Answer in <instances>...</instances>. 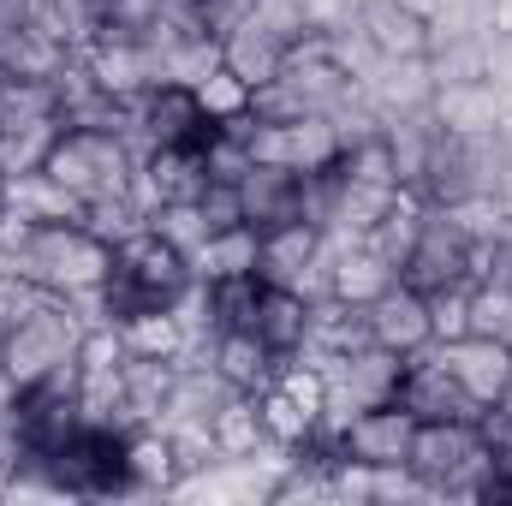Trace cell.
Wrapping results in <instances>:
<instances>
[{
  "instance_id": "6da1fadb",
  "label": "cell",
  "mask_w": 512,
  "mask_h": 506,
  "mask_svg": "<svg viewBox=\"0 0 512 506\" xmlns=\"http://www.w3.org/2000/svg\"><path fill=\"white\" fill-rule=\"evenodd\" d=\"M191 286H197L191 256L179 251L173 239H161L155 227H143V233H131L126 245H114V274L96 292V316L102 322H120L131 310H149V304H179Z\"/></svg>"
},
{
  "instance_id": "7a4b0ae2",
  "label": "cell",
  "mask_w": 512,
  "mask_h": 506,
  "mask_svg": "<svg viewBox=\"0 0 512 506\" xmlns=\"http://www.w3.org/2000/svg\"><path fill=\"white\" fill-rule=\"evenodd\" d=\"M18 268H30L48 292L72 298L84 316H96V292H102L108 274H114V245L96 239L84 221H42Z\"/></svg>"
},
{
  "instance_id": "3957f363",
  "label": "cell",
  "mask_w": 512,
  "mask_h": 506,
  "mask_svg": "<svg viewBox=\"0 0 512 506\" xmlns=\"http://www.w3.org/2000/svg\"><path fill=\"white\" fill-rule=\"evenodd\" d=\"M42 173L54 185H66L78 203H96V197H114V191L137 185V143L120 131L60 126L48 155H42Z\"/></svg>"
},
{
  "instance_id": "277c9868",
  "label": "cell",
  "mask_w": 512,
  "mask_h": 506,
  "mask_svg": "<svg viewBox=\"0 0 512 506\" xmlns=\"http://www.w3.org/2000/svg\"><path fill=\"white\" fill-rule=\"evenodd\" d=\"M84 328H90V316H84L72 298L54 292L48 304H36V310L0 340V376H6V387L18 393V387H36V381L72 370V364H78Z\"/></svg>"
},
{
  "instance_id": "5b68a950",
  "label": "cell",
  "mask_w": 512,
  "mask_h": 506,
  "mask_svg": "<svg viewBox=\"0 0 512 506\" xmlns=\"http://www.w3.org/2000/svg\"><path fill=\"white\" fill-rule=\"evenodd\" d=\"M251 161L286 167V173H334L346 155V131L334 114H298V120H262L251 114Z\"/></svg>"
},
{
  "instance_id": "8992f818",
  "label": "cell",
  "mask_w": 512,
  "mask_h": 506,
  "mask_svg": "<svg viewBox=\"0 0 512 506\" xmlns=\"http://www.w3.org/2000/svg\"><path fill=\"white\" fill-rule=\"evenodd\" d=\"M262 245H256V274L274 280V286H298V292H322V262H328V227L292 215V221H274V227H256Z\"/></svg>"
},
{
  "instance_id": "52a82bcc",
  "label": "cell",
  "mask_w": 512,
  "mask_h": 506,
  "mask_svg": "<svg viewBox=\"0 0 512 506\" xmlns=\"http://www.w3.org/2000/svg\"><path fill=\"white\" fill-rule=\"evenodd\" d=\"M346 30L358 36L370 60H429L435 48V24L411 0H358Z\"/></svg>"
},
{
  "instance_id": "ba28073f",
  "label": "cell",
  "mask_w": 512,
  "mask_h": 506,
  "mask_svg": "<svg viewBox=\"0 0 512 506\" xmlns=\"http://www.w3.org/2000/svg\"><path fill=\"white\" fill-rule=\"evenodd\" d=\"M411 435H417V417L399 405V399H382V405H364L340 423V459L364 465V471H405L411 459Z\"/></svg>"
},
{
  "instance_id": "9c48e42d",
  "label": "cell",
  "mask_w": 512,
  "mask_h": 506,
  "mask_svg": "<svg viewBox=\"0 0 512 506\" xmlns=\"http://www.w3.org/2000/svg\"><path fill=\"white\" fill-rule=\"evenodd\" d=\"M399 280L417 286V292H435V286H471V233L447 215V209H429L423 233L411 256L399 262Z\"/></svg>"
},
{
  "instance_id": "30bf717a",
  "label": "cell",
  "mask_w": 512,
  "mask_h": 506,
  "mask_svg": "<svg viewBox=\"0 0 512 506\" xmlns=\"http://www.w3.org/2000/svg\"><path fill=\"white\" fill-rule=\"evenodd\" d=\"M435 352H441L447 376L459 381V393L471 399L477 417L489 405H501V393L512 387V340H501V334H465V340H447Z\"/></svg>"
},
{
  "instance_id": "8fae6325",
  "label": "cell",
  "mask_w": 512,
  "mask_h": 506,
  "mask_svg": "<svg viewBox=\"0 0 512 506\" xmlns=\"http://www.w3.org/2000/svg\"><path fill=\"white\" fill-rule=\"evenodd\" d=\"M209 185V161H203V137L197 143H149L137 149V203L161 209V203H191Z\"/></svg>"
},
{
  "instance_id": "7c38bea8",
  "label": "cell",
  "mask_w": 512,
  "mask_h": 506,
  "mask_svg": "<svg viewBox=\"0 0 512 506\" xmlns=\"http://www.w3.org/2000/svg\"><path fill=\"white\" fill-rule=\"evenodd\" d=\"M203 131H209V114H203L197 90L179 84V78H155L131 102V137H137V149H149V143H197Z\"/></svg>"
},
{
  "instance_id": "4fadbf2b",
  "label": "cell",
  "mask_w": 512,
  "mask_h": 506,
  "mask_svg": "<svg viewBox=\"0 0 512 506\" xmlns=\"http://www.w3.org/2000/svg\"><path fill=\"white\" fill-rule=\"evenodd\" d=\"M370 346H382L393 358H417L435 346V322H429V292L393 280L382 298L370 304Z\"/></svg>"
},
{
  "instance_id": "5bb4252c",
  "label": "cell",
  "mask_w": 512,
  "mask_h": 506,
  "mask_svg": "<svg viewBox=\"0 0 512 506\" xmlns=\"http://www.w3.org/2000/svg\"><path fill=\"white\" fill-rule=\"evenodd\" d=\"M393 280H399V268L382 251H370L364 239H334L328 233V262H322V292L328 298H346V304L370 310Z\"/></svg>"
},
{
  "instance_id": "9a60e30c",
  "label": "cell",
  "mask_w": 512,
  "mask_h": 506,
  "mask_svg": "<svg viewBox=\"0 0 512 506\" xmlns=\"http://www.w3.org/2000/svg\"><path fill=\"white\" fill-rule=\"evenodd\" d=\"M126 489L131 495H179L185 459L167 423H131L126 429Z\"/></svg>"
},
{
  "instance_id": "2e32d148",
  "label": "cell",
  "mask_w": 512,
  "mask_h": 506,
  "mask_svg": "<svg viewBox=\"0 0 512 506\" xmlns=\"http://www.w3.org/2000/svg\"><path fill=\"white\" fill-rule=\"evenodd\" d=\"M507 114V96L495 78H471V84H435L429 96V120L453 137H495Z\"/></svg>"
},
{
  "instance_id": "e0dca14e",
  "label": "cell",
  "mask_w": 512,
  "mask_h": 506,
  "mask_svg": "<svg viewBox=\"0 0 512 506\" xmlns=\"http://www.w3.org/2000/svg\"><path fill=\"white\" fill-rule=\"evenodd\" d=\"M393 399H399L417 423H423V417H477V411H471V399L459 393V381L447 376V364H441V352H435V346H429V352H417V358H405Z\"/></svg>"
},
{
  "instance_id": "ac0fdd59",
  "label": "cell",
  "mask_w": 512,
  "mask_h": 506,
  "mask_svg": "<svg viewBox=\"0 0 512 506\" xmlns=\"http://www.w3.org/2000/svg\"><path fill=\"white\" fill-rule=\"evenodd\" d=\"M251 334L268 346V352H274V358H292V352H304V340H310V292L262 280V292H256V310H251Z\"/></svg>"
},
{
  "instance_id": "d6986e66",
  "label": "cell",
  "mask_w": 512,
  "mask_h": 506,
  "mask_svg": "<svg viewBox=\"0 0 512 506\" xmlns=\"http://www.w3.org/2000/svg\"><path fill=\"white\" fill-rule=\"evenodd\" d=\"M364 346H370V310L316 292V298H310V340H304V352L322 358V364H334V358H352V352H364Z\"/></svg>"
},
{
  "instance_id": "ffe728a7",
  "label": "cell",
  "mask_w": 512,
  "mask_h": 506,
  "mask_svg": "<svg viewBox=\"0 0 512 506\" xmlns=\"http://www.w3.org/2000/svg\"><path fill=\"white\" fill-rule=\"evenodd\" d=\"M209 441H215V453L227 459V465H245V459H274L280 447L268 441V429H262V411H256V393H227L215 411H209Z\"/></svg>"
},
{
  "instance_id": "44dd1931",
  "label": "cell",
  "mask_w": 512,
  "mask_h": 506,
  "mask_svg": "<svg viewBox=\"0 0 512 506\" xmlns=\"http://www.w3.org/2000/svg\"><path fill=\"white\" fill-rule=\"evenodd\" d=\"M221 66L239 72L251 90H262V84H274L280 66H286V36H274L256 12H245V18L221 36Z\"/></svg>"
},
{
  "instance_id": "7402d4cb",
  "label": "cell",
  "mask_w": 512,
  "mask_h": 506,
  "mask_svg": "<svg viewBox=\"0 0 512 506\" xmlns=\"http://www.w3.org/2000/svg\"><path fill=\"white\" fill-rule=\"evenodd\" d=\"M239 203H245V221L251 227L292 221V215H304V173H286V167L256 161L251 173L239 179Z\"/></svg>"
},
{
  "instance_id": "603a6c76",
  "label": "cell",
  "mask_w": 512,
  "mask_h": 506,
  "mask_svg": "<svg viewBox=\"0 0 512 506\" xmlns=\"http://www.w3.org/2000/svg\"><path fill=\"white\" fill-rule=\"evenodd\" d=\"M209 364L233 393H256V387H268L280 358L256 340L251 328H221V334H209Z\"/></svg>"
},
{
  "instance_id": "cb8c5ba5",
  "label": "cell",
  "mask_w": 512,
  "mask_h": 506,
  "mask_svg": "<svg viewBox=\"0 0 512 506\" xmlns=\"http://www.w3.org/2000/svg\"><path fill=\"white\" fill-rule=\"evenodd\" d=\"M173 376H179V364H167V358H131L126 364V429L131 423H167Z\"/></svg>"
},
{
  "instance_id": "d4e9b609",
  "label": "cell",
  "mask_w": 512,
  "mask_h": 506,
  "mask_svg": "<svg viewBox=\"0 0 512 506\" xmlns=\"http://www.w3.org/2000/svg\"><path fill=\"white\" fill-rule=\"evenodd\" d=\"M346 185H370V191H393L399 185V161H393V143H387V126L376 131H358L346 137V155L334 167Z\"/></svg>"
},
{
  "instance_id": "484cf974",
  "label": "cell",
  "mask_w": 512,
  "mask_h": 506,
  "mask_svg": "<svg viewBox=\"0 0 512 506\" xmlns=\"http://www.w3.org/2000/svg\"><path fill=\"white\" fill-rule=\"evenodd\" d=\"M256 245H262V233H256L251 221H239V227H227V233H209V245L191 251V268H197V280L256 274Z\"/></svg>"
},
{
  "instance_id": "4316f807",
  "label": "cell",
  "mask_w": 512,
  "mask_h": 506,
  "mask_svg": "<svg viewBox=\"0 0 512 506\" xmlns=\"http://www.w3.org/2000/svg\"><path fill=\"white\" fill-rule=\"evenodd\" d=\"M6 203H18V209L36 215V221H84V203H78L66 185H54L42 167H30V173H6Z\"/></svg>"
},
{
  "instance_id": "83f0119b",
  "label": "cell",
  "mask_w": 512,
  "mask_h": 506,
  "mask_svg": "<svg viewBox=\"0 0 512 506\" xmlns=\"http://www.w3.org/2000/svg\"><path fill=\"white\" fill-rule=\"evenodd\" d=\"M191 90H197L209 126H239V120H251L256 114V90L239 78V72H227V66H209Z\"/></svg>"
},
{
  "instance_id": "f1b7e54d",
  "label": "cell",
  "mask_w": 512,
  "mask_h": 506,
  "mask_svg": "<svg viewBox=\"0 0 512 506\" xmlns=\"http://www.w3.org/2000/svg\"><path fill=\"white\" fill-rule=\"evenodd\" d=\"M84 227H90L96 239H108V245H126L131 233L149 227V209L137 203V191H114V197L84 203Z\"/></svg>"
},
{
  "instance_id": "f546056e",
  "label": "cell",
  "mask_w": 512,
  "mask_h": 506,
  "mask_svg": "<svg viewBox=\"0 0 512 506\" xmlns=\"http://www.w3.org/2000/svg\"><path fill=\"white\" fill-rule=\"evenodd\" d=\"M48 298H54V292H48V286H42L30 268H18V262H0V340H6V334H12V328L30 316V310H36V304H48Z\"/></svg>"
},
{
  "instance_id": "4dcf8cb0",
  "label": "cell",
  "mask_w": 512,
  "mask_h": 506,
  "mask_svg": "<svg viewBox=\"0 0 512 506\" xmlns=\"http://www.w3.org/2000/svg\"><path fill=\"white\" fill-rule=\"evenodd\" d=\"M149 227H155L161 239H173L185 256L197 251V245H209V221H203L197 197H191V203H161V209H149Z\"/></svg>"
},
{
  "instance_id": "1f68e13d",
  "label": "cell",
  "mask_w": 512,
  "mask_h": 506,
  "mask_svg": "<svg viewBox=\"0 0 512 506\" xmlns=\"http://www.w3.org/2000/svg\"><path fill=\"white\" fill-rule=\"evenodd\" d=\"M429 322H435V346L465 340L471 334V286H435L429 292Z\"/></svg>"
},
{
  "instance_id": "d6a6232c",
  "label": "cell",
  "mask_w": 512,
  "mask_h": 506,
  "mask_svg": "<svg viewBox=\"0 0 512 506\" xmlns=\"http://www.w3.org/2000/svg\"><path fill=\"white\" fill-rule=\"evenodd\" d=\"M471 334H501V340H512V292L501 280H477L471 286Z\"/></svg>"
},
{
  "instance_id": "836d02e7",
  "label": "cell",
  "mask_w": 512,
  "mask_h": 506,
  "mask_svg": "<svg viewBox=\"0 0 512 506\" xmlns=\"http://www.w3.org/2000/svg\"><path fill=\"white\" fill-rule=\"evenodd\" d=\"M36 215H24L18 203H0V262H24L30 239H36Z\"/></svg>"
},
{
  "instance_id": "e575fe53",
  "label": "cell",
  "mask_w": 512,
  "mask_h": 506,
  "mask_svg": "<svg viewBox=\"0 0 512 506\" xmlns=\"http://www.w3.org/2000/svg\"><path fill=\"white\" fill-rule=\"evenodd\" d=\"M483 36L512 48V0H483Z\"/></svg>"
},
{
  "instance_id": "d590c367",
  "label": "cell",
  "mask_w": 512,
  "mask_h": 506,
  "mask_svg": "<svg viewBox=\"0 0 512 506\" xmlns=\"http://www.w3.org/2000/svg\"><path fill=\"white\" fill-rule=\"evenodd\" d=\"M495 501H512V477L501 471V483H495Z\"/></svg>"
},
{
  "instance_id": "8d00e7d4",
  "label": "cell",
  "mask_w": 512,
  "mask_h": 506,
  "mask_svg": "<svg viewBox=\"0 0 512 506\" xmlns=\"http://www.w3.org/2000/svg\"><path fill=\"white\" fill-rule=\"evenodd\" d=\"M501 286H507V292H512V256H507V268H501Z\"/></svg>"
},
{
  "instance_id": "74e56055",
  "label": "cell",
  "mask_w": 512,
  "mask_h": 506,
  "mask_svg": "<svg viewBox=\"0 0 512 506\" xmlns=\"http://www.w3.org/2000/svg\"><path fill=\"white\" fill-rule=\"evenodd\" d=\"M0 203H6V173H0Z\"/></svg>"
}]
</instances>
